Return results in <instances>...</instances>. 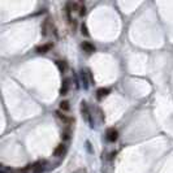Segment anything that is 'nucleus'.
I'll list each match as a JSON object with an SVG mask.
<instances>
[{
  "instance_id": "1a4fd4ad",
  "label": "nucleus",
  "mask_w": 173,
  "mask_h": 173,
  "mask_svg": "<svg viewBox=\"0 0 173 173\" xmlns=\"http://www.w3.org/2000/svg\"><path fill=\"white\" fill-rule=\"evenodd\" d=\"M69 86H70V80L69 78H64V81H62V86L60 89V94L61 95H66L69 91Z\"/></svg>"
},
{
  "instance_id": "9d476101",
  "label": "nucleus",
  "mask_w": 173,
  "mask_h": 173,
  "mask_svg": "<svg viewBox=\"0 0 173 173\" xmlns=\"http://www.w3.org/2000/svg\"><path fill=\"white\" fill-rule=\"evenodd\" d=\"M87 76H89V73H86L83 69L80 72V77H81V82H82V85H83V89H89V81H87Z\"/></svg>"
},
{
  "instance_id": "f3484780",
  "label": "nucleus",
  "mask_w": 173,
  "mask_h": 173,
  "mask_svg": "<svg viewBox=\"0 0 173 173\" xmlns=\"http://www.w3.org/2000/svg\"><path fill=\"white\" fill-rule=\"evenodd\" d=\"M61 138H62V139H69V132L66 130V132L62 133V134H61Z\"/></svg>"
},
{
  "instance_id": "f8f14e48",
  "label": "nucleus",
  "mask_w": 173,
  "mask_h": 173,
  "mask_svg": "<svg viewBox=\"0 0 173 173\" xmlns=\"http://www.w3.org/2000/svg\"><path fill=\"white\" fill-rule=\"evenodd\" d=\"M51 30V25H50V18H47L44 22H43V26H42V31H43V35H47L48 31Z\"/></svg>"
},
{
  "instance_id": "7ed1b4c3",
  "label": "nucleus",
  "mask_w": 173,
  "mask_h": 173,
  "mask_svg": "<svg viewBox=\"0 0 173 173\" xmlns=\"http://www.w3.org/2000/svg\"><path fill=\"white\" fill-rule=\"evenodd\" d=\"M65 151H66V146H65L64 143H60L56 148H55L53 156H55V158H61V156L65 154Z\"/></svg>"
},
{
  "instance_id": "6e6552de",
  "label": "nucleus",
  "mask_w": 173,
  "mask_h": 173,
  "mask_svg": "<svg viewBox=\"0 0 173 173\" xmlns=\"http://www.w3.org/2000/svg\"><path fill=\"white\" fill-rule=\"evenodd\" d=\"M109 93H111V90H109V89H107V87H100V89L96 90V98L100 100V99H103V98L108 96Z\"/></svg>"
},
{
  "instance_id": "a211bd4d",
  "label": "nucleus",
  "mask_w": 173,
  "mask_h": 173,
  "mask_svg": "<svg viewBox=\"0 0 173 173\" xmlns=\"http://www.w3.org/2000/svg\"><path fill=\"white\" fill-rule=\"evenodd\" d=\"M30 168V165H27V168H23V169H18V171H14V173H26V171Z\"/></svg>"
},
{
  "instance_id": "ddd939ff",
  "label": "nucleus",
  "mask_w": 173,
  "mask_h": 173,
  "mask_svg": "<svg viewBox=\"0 0 173 173\" xmlns=\"http://www.w3.org/2000/svg\"><path fill=\"white\" fill-rule=\"evenodd\" d=\"M69 108H70V105H69V102L68 100L60 102V109H61L62 112H64V111H69Z\"/></svg>"
},
{
  "instance_id": "423d86ee",
  "label": "nucleus",
  "mask_w": 173,
  "mask_h": 173,
  "mask_svg": "<svg viewBox=\"0 0 173 173\" xmlns=\"http://www.w3.org/2000/svg\"><path fill=\"white\" fill-rule=\"evenodd\" d=\"M56 116H57V119H60L61 123H64L65 125H69V124H72L73 121H74V119H72V117H68V116L64 115V113L60 112V111L56 112Z\"/></svg>"
},
{
  "instance_id": "dca6fc26",
  "label": "nucleus",
  "mask_w": 173,
  "mask_h": 173,
  "mask_svg": "<svg viewBox=\"0 0 173 173\" xmlns=\"http://www.w3.org/2000/svg\"><path fill=\"white\" fill-rule=\"evenodd\" d=\"M78 13H80V16H85L86 14V7L85 5H80V12H78Z\"/></svg>"
},
{
  "instance_id": "9b49d317",
  "label": "nucleus",
  "mask_w": 173,
  "mask_h": 173,
  "mask_svg": "<svg viewBox=\"0 0 173 173\" xmlns=\"http://www.w3.org/2000/svg\"><path fill=\"white\" fill-rule=\"evenodd\" d=\"M56 65H57L59 70H60V73H65L66 69H68V65H66V62L62 61V60H57V61H56Z\"/></svg>"
},
{
  "instance_id": "f03ea898",
  "label": "nucleus",
  "mask_w": 173,
  "mask_h": 173,
  "mask_svg": "<svg viewBox=\"0 0 173 173\" xmlns=\"http://www.w3.org/2000/svg\"><path fill=\"white\" fill-rule=\"evenodd\" d=\"M105 138H107L108 142H116L119 139V132L115 128H109L107 129V133H105Z\"/></svg>"
},
{
  "instance_id": "20e7f679",
  "label": "nucleus",
  "mask_w": 173,
  "mask_h": 173,
  "mask_svg": "<svg viewBox=\"0 0 173 173\" xmlns=\"http://www.w3.org/2000/svg\"><path fill=\"white\" fill-rule=\"evenodd\" d=\"M81 47H82V50H83L86 53H93V52H95V46H94L91 42H82Z\"/></svg>"
},
{
  "instance_id": "39448f33",
  "label": "nucleus",
  "mask_w": 173,
  "mask_h": 173,
  "mask_svg": "<svg viewBox=\"0 0 173 173\" xmlns=\"http://www.w3.org/2000/svg\"><path fill=\"white\" fill-rule=\"evenodd\" d=\"M53 47V44L52 43H47V44H42V46H38L37 47V53H39V55H43V53H47L48 51L51 50Z\"/></svg>"
},
{
  "instance_id": "0eeeda50",
  "label": "nucleus",
  "mask_w": 173,
  "mask_h": 173,
  "mask_svg": "<svg viewBox=\"0 0 173 173\" xmlns=\"http://www.w3.org/2000/svg\"><path fill=\"white\" fill-rule=\"evenodd\" d=\"M44 162H37V163H34V164H31L30 168H31V171H33V173H42L43 169H44Z\"/></svg>"
},
{
  "instance_id": "2eb2a0df",
  "label": "nucleus",
  "mask_w": 173,
  "mask_h": 173,
  "mask_svg": "<svg viewBox=\"0 0 173 173\" xmlns=\"http://www.w3.org/2000/svg\"><path fill=\"white\" fill-rule=\"evenodd\" d=\"M0 173H14L13 169H11V168H8L5 165H3L2 167V171H0Z\"/></svg>"
},
{
  "instance_id": "f257e3e1",
  "label": "nucleus",
  "mask_w": 173,
  "mask_h": 173,
  "mask_svg": "<svg viewBox=\"0 0 173 173\" xmlns=\"http://www.w3.org/2000/svg\"><path fill=\"white\" fill-rule=\"evenodd\" d=\"M81 113H82V116H83V119L90 124V126L94 128V120H93L91 112H90L89 105H87V103H86L85 100L81 102Z\"/></svg>"
},
{
  "instance_id": "4468645a",
  "label": "nucleus",
  "mask_w": 173,
  "mask_h": 173,
  "mask_svg": "<svg viewBox=\"0 0 173 173\" xmlns=\"http://www.w3.org/2000/svg\"><path fill=\"white\" fill-rule=\"evenodd\" d=\"M81 33H82V35H85V37H89V35H90L86 23H82V25H81Z\"/></svg>"
}]
</instances>
